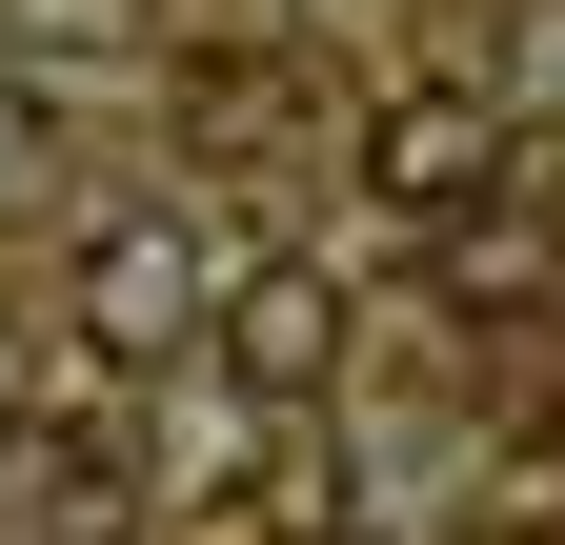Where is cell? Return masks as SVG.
I'll use <instances>...</instances> for the list:
<instances>
[{
  "mask_svg": "<svg viewBox=\"0 0 565 545\" xmlns=\"http://www.w3.org/2000/svg\"><path fill=\"white\" fill-rule=\"evenodd\" d=\"M202 284H223V263H202L182 223H102L82 243V344L102 364H182L202 344Z\"/></svg>",
  "mask_w": 565,
  "mask_h": 545,
  "instance_id": "3957f363",
  "label": "cell"
},
{
  "mask_svg": "<svg viewBox=\"0 0 565 545\" xmlns=\"http://www.w3.org/2000/svg\"><path fill=\"white\" fill-rule=\"evenodd\" d=\"M364 182L404 202V223H484V202L525 182V121H505V101H465V82H404V101L364 121Z\"/></svg>",
  "mask_w": 565,
  "mask_h": 545,
  "instance_id": "6da1fadb",
  "label": "cell"
},
{
  "mask_svg": "<svg viewBox=\"0 0 565 545\" xmlns=\"http://www.w3.org/2000/svg\"><path fill=\"white\" fill-rule=\"evenodd\" d=\"M21 404H41V323L0 303V425H21Z\"/></svg>",
  "mask_w": 565,
  "mask_h": 545,
  "instance_id": "277c9868",
  "label": "cell"
},
{
  "mask_svg": "<svg viewBox=\"0 0 565 545\" xmlns=\"http://www.w3.org/2000/svg\"><path fill=\"white\" fill-rule=\"evenodd\" d=\"M202 364L243 404H323L343 384V284L323 263H243V284H202Z\"/></svg>",
  "mask_w": 565,
  "mask_h": 545,
  "instance_id": "7a4b0ae2",
  "label": "cell"
}]
</instances>
